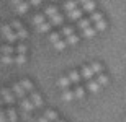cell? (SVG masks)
<instances>
[{
	"mask_svg": "<svg viewBox=\"0 0 126 122\" xmlns=\"http://www.w3.org/2000/svg\"><path fill=\"white\" fill-rule=\"evenodd\" d=\"M77 26L82 29V33H84L85 38H94L95 33H97V29L90 26V20H87V18H80L79 21H77Z\"/></svg>",
	"mask_w": 126,
	"mask_h": 122,
	"instance_id": "1",
	"label": "cell"
},
{
	"mask_svg": "<svg viewBox=\"0 0 126 122\" xmlns=\"http://www.w3.org/2000/svg\"><path fill=\"white\" fill-rule=\"evenodd\" d=\"M46 16L51 20V24H54V26H64V24H62L64 20H62V16L59 15L56 7H47L46 8Z\"/></svg>",
	"mask_w": 126,
	"mask_h": 122,
	"instance_id": "2",
	"label": "cell"
},
{
	"mask_svg": "<svg viewBox=\"0 0 126 122\" xmlns=\"http://www.w3.org/2000/svg\"><path fill=\"white\" fill-rule=\"evenodd\" d=\"M90 21L95 24V29H97V31H105V29H107V21L103 18V15L98 13V11L90 13Z\"/></svg>",
	"mask_w": 126,
	"mask_h": 122,
	"instance_id": "3",
	"label": "cell"
},
{
	"mask_svg": "<svg viewBox=\"0 0 126 122\" xmlns=\"http://www.w3.org/2000/svg\"><path fill=\"white\" fill-rule=\"evenodd\" d=\"M0 31H2V34H3V38L7 39L8 42H15L16 41V33H15V29L12 28V26H8V24H2L0 26Z\"/></svg>",
	"mask_w": 126,
	"mask_h": 122,
	"instance_id": "4",
	"label": "cell"
},
{
	"mask_svg": "<svg viewBox=\"0 0 126 122\" xmlns=\"http://www.w3.org/2000/svg\"><path fill=\"white\" fill-rule=\"evenodd\" d=\"M49 39H51V42L54 44V47H56L57 51H64V47L67 46V42L61 39V34L59 33H51L49 34Z\"/></svg>",
	"mask_w": 126,
	"mask_h": 122,
	"instance_id": "5",
	"label": "cell"
},
{
	"mask_svg": "<svg viewBox=\"0 0 126 122\" xmlns=\"http://www.w3.org/2000/svg\"><path fill=\"white\" fill-rule=\"evenodd\" d=\"M12 28L15 29V33H16V36H18L20 39H26V38H28V33H26V29L23 28V24L20 23L18 20L12 21Z\"/></svg>",
	"mask_w": 126,
	"mask_h": 122,
	"instance_id": "6",
	"label": "cell"
},
{
	"mask_svg": "<svg viewBox=\"0 0 126 122\" xmlns=\"http://www.w3.org/2000/svg\"><path fill=\"white\" fill-rule=\"evenodd\" d=\"M80 3H82V10L87 11V13H94L97 11V3H95V0H79Z\"/></svg>",
	"mask_w": 126,
	"mask_h": 122,
	"instance_id": "7",
	"label": "cell"
},
{
	"mask_svg": "<svg viewBox=\"0 0 126 122\" xmlns=\"http://www.w3.org/2000/svg\"><path fill=\"white\" fill-rule=\"evenodd\" d=\"M0 94H2V99H3V101H5L7 104H10V106L13 104L15 96L12 94V91H10L8 88H2V89H0Z\"/></svg>",
	"mask_w": 126,
	"mask_h": 122,
	"instance_id": "8",
	"label": "cell"
},
{
	"mask_svg": "<svg viewBox=\"0 0 126 122\" xmlns=\"http://www.w3.org/2000/svg\"><path fill=\"white\" fill-rule=\"evenodd\" d=\"M12 91L15 93V96H16V98H18L20 101L26 98V94H25V91H26V89H25L23 86H21V83H15L13 86H12Z\"/></svg>",
	"mask_w": 126,
	"mask_h": 122,
	"instance_id": "9",
	"label": "cell"
},
{
	"mask_svg": "<svg viewBox=\"0 0 126 122\" xmlns=\"http://www.w3.org/2000/svg\"><path fill=\"white\" fill-rule=\"evenodd\" d=\"M20 106H21V109H23L25 112H31L33 109L36 108V106L33 104V101H31V99H28V98L21 99V101H20Z\"/></svg>",
	"mask_w": 126,
	"mask_h": 122,
	"instance_id": "10",
	"label": "cell"
},
{
	"mask_svg": "<svg viewBox=\"0 0 126 122\" xmlns=\"http://www.w3.org/2000/svg\"><path fill=\"white\" fill-rule=\"evenodd\" d=\"M30 99L33 101V104H34L36 108H41V106H43V98L39 96V93H38V91H34V89H33V91H30Z\"/></svg>",
	"mask_w": 126,
	"mask_h": 122,
	"instance_id": "11",
	"label": "cell"
},
{
	"mask_svg": "<svg viewBox=\"0 0 126 122\" xmlns=\"http://www.w3.org/2000/svg\"><path fill=\"white\" fill-rule=\"evenodd\" d=\"M80 75H82V78H85V80L89 81V80H92V77H94L95 73H94V70H92L90 65H84L82 70H80Z\"/></svg>",
	"mask_w": 126,
	"mask_h": 122,
	"instance_id": "12",
	"label": "cell"
},
{
	"mask_svg": "<svg viewBox=\"0 0 126 122\" xmlns=\"http://www.w3.org/2000/svg\"><path fill=\"white\" fill-rule=\"evenodd\" d=\"M67 16L70 20H74V21H79L82 18V8H74V10H70V11H67Z\"/></svg>",
	"mask_w": 126,
	"mask_h": 122,
	"instance_id": "13",
	"label": "cell"
},
{
	"mask_svg": "<svg viewBox=\"0 0 126 122\" xmlns=\"http://www.w3.org/2000/svg\"><path fill=\"white\" fill-rule=\"evenodd\" d=\"M87 88H89V91L90 93H97V91H100V88H102V85L98 83L97 80H89L87 81Z\"/></svg>",
	"mask_w": 126,
	"mask_h": 122,
	"instance_id": "14",
	"label": "cell"
},
{
	"mask_svg": "<svg viewBox=\"0 0 126 122\" xmlns=\"http://www.w3.org/2000/svg\"><path fill=\"white\" fill-rule=\"evenodd\" d=\"M69 78H70V81L77 86V85H80V73L77 70H70L69 72Z\"/></svg>",
	"mask_w": 126,
	"mask_h": 122,
	"instance_id": "15",
	"label": "cell"
},
{
	"mask_svg": "<svg viewBox=\"0 0 126 122\" xmlns=\"http://www.w3.org/2000/svg\"><path fill=\"white\" fill-rule=\"evenodd\" d=\"M70 83H72V81H70L69 77H61V78H59V81H57V85L61 86V89H67L70 86Z\"/></svg>",
	"mask_w": 126,
	"mask_h": 122,
	"instance_id": "16",
	"label": "cell"
},
{
	"mask_svg": "<svg viewBox=\"0 0 126 122\" xmlns=\"http://www.w3.org/2000/svg\"><path fill=\"white\" fill-rule=\"evenodd\" d=\"M7 116H8V121H10V122H18V116H16V111H15L12 106L7 109Z\"/></svg>",
	"mask_w": 126,
	"mask_h": 122,
	"instance_id": "17",
	"label": "cell"
},
{
	"mask_svg": "<svg viewBox=\"0 0 126 122\" xmlns=\"http://www.w3.org/2000/svg\"><path fill=\"white\" fill-rule=\"evenodd\" d=\"M15 8H16V11H18L20 15H23V13H26V11H28L30 2H26V0H25V2H21V3H20L18 7H15Z\"/></svg>",
	"mask_w": 126,
	"mask_h": 122,
	"instance_id": "18",
	"label": "cell"
},
{
	"mask_svg": "<svg viewBox=\"0 0 126 122\" xmlns=\"http://www.w3.org/2000/svg\"><path fill=\"white\" fill-rule=\"evenodd\" d=\"M90 67H92V70H94L95 75H100V73H103V65L100 64V62H92V64H90Z\"/></svg>",
	"mask_w": 126,
	"mask_h": 122,
	"instance_id": "19",
	"label": "cell"
},
{
	"mask_svg": "<svg viewBox=\"0 0 126 122\" xmlns=\"http://www.w3.org/2000/svg\"><path fill=\"white\" fill-rule=\"evenodd\" d=\"M20 83H21V86H23V88L26 89L28 93L34 89V86H33V81H31V80H28V78H23V80L20 81Z\"/></svg>",
	"mask_w": 126,
	"mask_h": 122,
	"instance_id": "20",
	"label": "cell"
},
{
	"mask_svg": "<svg viewBox=\"0 0 126 122\" xmlns=\"http://www.w3.org/2000/svg\"><path fill=\"white\" fill-rule=\"evenodd\" d=\"M44 117H46L47 121H52V122H57V121H59V119H57V112H56V111H51V109L44 112Z\"/></svg>",
	"mask_w": 126,
	"mask_h": 122,
	"instance_id": "21",
	"label": "cell"
},
{
	"mask_svg": "<svg viewBox=\"0 0 126 122\" xmlns=\"http://www.w3.org/2000/svg\"><path fill=\"white\" fill-rule=\"evenodd\" d=\"M74 98H75V93H72L69 88L62 89V99H65V101H72Z\"/></svg>",
	"mask_w": 126,
	"mask_h": 122,
	"instance_id": "22",
	"label": "cell"
},
{
	"mask_svg": "<svg viewBox=\"0 0 126 122\" xmlns=\"http://www.w3.org/2000/svg\"><path fill=\"white\" fill-rule=\"evenodd\" d=\"M44 21H46V16H44V15H41V13L34 15V18H33V23H34V26H39V24H43Z\"/></svg>",
	"mask_w": 126,
	"mask_h": 122,
	"instance_id": "23",
	"label": "cell"
},
{
	"mask_svg": "<svg viewBox=\"0 0 126 122\" xmlns=\"http://www.w3.org/2000/svg\"><path fill=\"white\" fill-rule=\"evenodd\" d=\"M75 98L77 99H84V96H85V89L82 88V86H80V85H77V86H75Z\"/></svg>",
	"mask_w": 126,
	"mask_h": 122,
	"instance_id": "24",
	"label": "cell"
},
{
	"mask_svg": "<svg viewBox=\"0 0 126 122\" xmlns=\"http://www.w3.org/2000/svg\"><path fill=\"white\" fill-rule=\"evenodd\" d=\"M12 54H13V47L10 46V44L2 46V55H12Z\"/></svg>",
	"mask_w": 126,
	"mask_h": 122,
	"instance_id": "25",
	"label": "cell"
},
{
	"mask_svg": "<svg viewBox=\"0 0 126 122\" xmlns=\"http://www.w3.org/2000/svg\"><path fill=\"white\" fill-rule=\"evenodd\" d=\"M74 8H77V3H75L74 0H69V2H65V3H64L65 13H67V11H70V10H74Z\"/></svg>",
	"mask_w": 126,
	"mask_h": 122,
	"instance_id": "26",
	"label": "cell"
},
{
	"mask_svg": "<svg viewBox=\"0 0 126 122\" xmlns=\"http://www.w3.org/2000/svg\"><path fill=\"white\" fill-rule=\"evenodd\" d=\"M49 28H51V24L46 23V21H44L43 24H39V26H36V29L39 31V33H47V31H49Z\"/></svg>",
	"mask_w": 126,
	"mask_h": 122,
	"instance_id": "27",
	"label": "cell"
},
{
	"mask_svg": "<svg viewBox=\"0 0 126 122\" xmlns=\"http://www.w3.org/2000/svg\"><path fill=\"white\" fill-rule=\"evenodd\" d=\"M97 81L102 85V86H105V85L108 83V77L105 75V73H100V75H97Z\"/></svg>",
	"mask_w": 126,
	"mask_h": 122,
	"instance_id": "28",
	"label": "cell"
},
{
	"mask_svg": "<svg viewBox=\"0 0 126 122\" xmlns=\"http://www.w3.org/2000/svg\"><path fill=\"white\" fill-rule=\"evenodd\" d=\"M62 34H64L65 38H70V36L74 34V28H70V26H62Z\"/></svg>",
	"mask_w": 126,
	"mask_h": 122,
	"instance_id": "29",
	"label": "cell"
},
{
	"mask_svg": "<svg viewBox=\"0 0 126 122\" xmlns=\"http://www.w3.org/2000/svg\"><path fill=\"white\" fill-rule=\"evenodd\" d=\"M65 42H67L69 46H75V44L79 42V36H75V34H72L70 38H65Z\"/></svg>",
	"mask_w": 126,
	"mask_h": 122,
	"instance_id": "30",
	"label": "cell"
},
{
	"mask_svg": "<svg viewBox=\"0 0 126 122\" xmlns=\"http://www.w3.org/2000/svg\"><path fill=\"white\" fill-rule=\"evenodd\" d=\"M16 54H21V55H26V46H25L23 42H20L18 46H16Z\"/></svg>",
	"mask_w": 126,
	"mask_h": 122,
	"instance_id": "31",
	"label": "cell"
},
{
	"mask_svg": "<svg viewBox=\"0 0 126 122\" xmlns=\"http://www.w3.org/2000/svg\"><path fill=\"white\" fill-rule=\"evenodd\" d=\"M15 62H16L18 65H23L25 62H26V55H21V54H16V57H15Z\"/></svg>",
	"mask_w": 126,
	"mask_h": 122,
	"instance_id": "32",
	"label": "cell"
},
{
	"mask_svg": "<svg viewBox=\"0 0 126 122\" xmlns=\"http://www.w3.org/2000/svg\"><path fill=\"white\" fill-rule=\"evenodd\" d=\"M0 122H10L8 116H7V111H3V109H0Z\"/></svg>",
	"mask_w": 126,
	"mask_h": 122,
	"instance_id": "33",
	"label": "cell"
},
{
	"mask_svg": "<svg viewBox=\"0 0 126 122\" xmlns=\"http://www.w3.org/2000/svg\"><path fill=\"white\" fill-rule=\"evenodd\" d=\"M2 62L3 64H12V62H15V59L12 55H2Z\"/></svg>",
	"mask_w": 126,
	"mask_h": 122,
	"instance_id": "34",
	"label": "cell"
},
{
	"mask_svg": "<svg viewBox=\"0 0 126 122\" xmlns=\"http://www.w3.org/2000/svg\"><path fill=\"white\" fill-rule=\"evenodd\" d=\"M30 3H31V5H34V7H38V5L41 3V0H30Z\"/></svg>",
	"mask_w": 126,
	"mask_h": 122,
	"instance_id": "35",
	"label": "cell"
},
{
	"mask_svg": "<svg viewBox=\"0 0 126 122\" xmlns=\"http://www.w3.org/2000/svg\"><path fill=\"white\" fill-rule=\"evenodd\" d=\"M21 2H25V0H12V3H13L15 7H18V5L21 3Z\"/></svg>",
	"mask_w": 126,
	"mask_h": 122,
	"instance_id": "36",
	"label": "cell"
},
{
	"mask_svg": "<svg viewBox=\"0 0 126 122\" xmlns=\"http://www.w3.org/2000/svg\"><path fill=\"white\" fill-rule=\"evenodd\" d=\"M36 122H51V121H47L46 117H39V119H36Z\"/></svg>",
	"mask_w": 126,
	"mask_h": 122,
	"instance_id": "37",
	"label": "cell"
},
{
	"mask_svg": "<svg viewBox=\"0 0 126 122\" xmlns=\"http://www.w3.org/2000/svg\"><path fill=\"white\" fill-rule=\"evenodd\" d=\"M0 96H2V94H0ZM0 104H2V99H0Z\"/></svg>",
	"mask_w": 126,
	"mask_h": 122,
	"instance_id": "38",
	"label": "cell"
},
{
	"mask_svg": "<svg viewBox=\"0 0 126 122\" xmlns=\"http://www.w3.org/2000/svg\"><path fill=\"white\" fill-rule=\"evenodd\" d=\"M57 122H64V121H57Z\"/></svg>",
	"mask_w": 126,
	"mask_h": 122,
	"instance_id": "39",
	"label": "cell"
},
{
	"mask_svg": "<svg viewBox=\"0 0 126 122\" xmlns=\"http://www.w3.org/2000/svg\"><path fill=\"white\" fill-rule=\"evenodd\" d=\"M125 122H126V119H125Z\"/></svg>",
	"mask_w": 126,
	"mask_h": 122,
	"instance_id": "40",
	"label": "cell"
}]
</instances>
